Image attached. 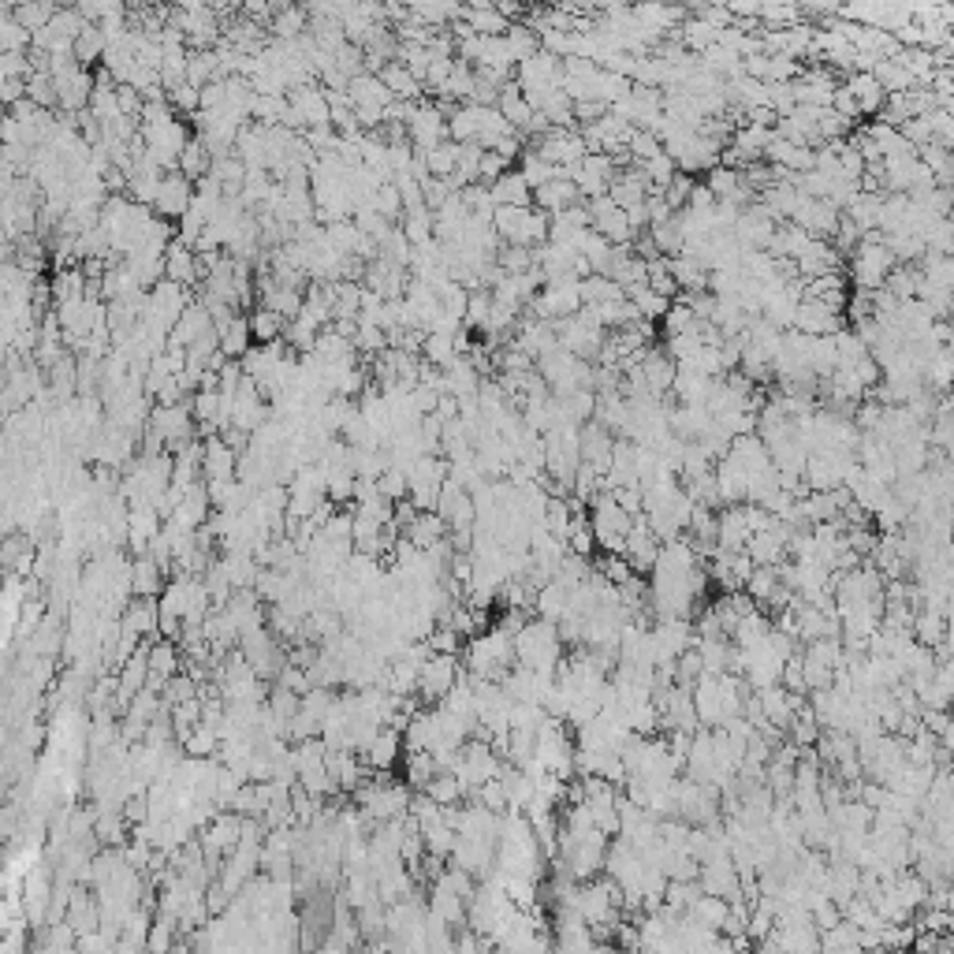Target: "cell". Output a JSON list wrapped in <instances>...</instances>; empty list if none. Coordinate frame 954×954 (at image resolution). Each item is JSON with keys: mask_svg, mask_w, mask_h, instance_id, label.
Wrapping results in <instances>:
<instances>
[{"mask_svg": "<svg viewBox=\"0 0 954 954\" xmlns=\"http://www.w3.org/2000/svg\"><path fill=\"white\" fill-rule=\"evenodd\" d=\"M515 656L522 668L537 671V675H556L563 664V638H559V623L552 619H530L526 627L515 634Z\"/></svg>", "mask_w": 954, "mask_h": 954, "instance_id": "obj_1", "label": "cell"}, {"mask_svg": "<svg viewBox=\"0 0 954 954\" xmlns=\"http://www.w3.org/2000/svg\"><path fill=\"white\" fill-rule=\"evenodd\" d=\"M518 664L515 656V634L504 627L496 630H481L474 641H470V649H466V671L474 675V679H504L507 671Z\"/></svg>", "mask_w": 954, "mask_h": 954, "instance_id": "obj_2", "label": "cell"}, {"mask_svg": "<svg viewBox=\"0 0 954 954\" xmlns=\"http://www.w3.org/2000/svg\"><path fill=\"white\" fill-rule=\"evenodd\" d=\"M410 783H388L384 772H373V779H366L355 791L362 813H369L373 820H396L403 813H410V798H414Z\"/></svg>", "mask_w": 954, "mask_h": 954, "instance_id": "obj_3", "label": "cell"}, {"mask_svg": "<svg viewBox=\"0 0 954 954\" xmlns=\"http://www.w3.org/2000/svg\"><path fill=\"white\" fill-rule=\"evenodd\" d=\"M459 675H463V668H459L455 653H433L425 660L422 675H418V697L429 705H440L451 694V686L459 682Z\"/></svg>", "mask_w": 954, "mask_h": 954, "instance_id": "obj_4", "label": "cell"}, {"mask_svg": "<svg viewBox=\"0 0 954 954\" xmlns=\"http://www.w3.org/2000/svg\"><path fill=\"white\" fill-rule=\"evenodd\" d=\"M150 429H153V433H157V437H161L172 451L183 448V444L191 440V429H194L191 410H187V407H176V403H164V407L153 410Z\"/></svg>", "mask_w": 954, "mask_h": 954, "instance_id": "obj_5", "label": "cell"}, {"mask_svg": "<svg viewBox=\"0 0 954 954\" xmlns=\"http://www.w3.org/2000/svg\"><path fill=\"white\" fill-rule=\"evenodd\" d=\"M123 630H131L138 638L157 641L161 638V600L157 597H135L127 600V608L120 615Z\"/></svg>", "mask_w": 954, "mask_h": 954, "instance_id": "obj_6", "label": "cell"}, {"mask_svg": "<svg viewBox=\"0 0 954 954\" xmlns=\"http://www.w3.org/2000/svg\"><path fill=\"white\" fill-rule=\"evenodd\" d=\"M235 474H239V451L228 440H205L202 481H235Z\"/></svg>", "mask_w": 954, "mask_h": 954, "instance_id": "obj_7", "label": "cell"}, {"mask_svg": "<svg viewBox=\"0 0 954 954\" xmlns=\"http://www.w3.org/2000/svg\"><path fill=\"white\" fill-rule=\"evenodd\" d=\"M399 750H403V731H396V727L384 723L381 731L373 735V742L362 750V761H366L373 772H392L399 761Z\"/></svg>", "mask_w": 954, "mask_h": 954, "instance_id": "obj_8", "label": "cell"}, {"mask_svg": "<svg viewBox=\"0 0 954 954\" xmlns=\"http://www.w3.org/2000/svg\"><path fill=\"white\" fill-rule=\"evenodd\" d=\"M64 921H68L79 936H90V932H101V899H97V891L90 895L86 891V884L75 887V895H71V906L68 914H64Z\"/></svg>", "mask_w": 954, "mask_h": 954, "instance_id": "obj_9", "label": "cell"}, {"mask_svg": "<svg viewBox=\"0 0 954 954\" xmlns=\"http://www.w3.org/2000/svg\"><path fill=\"white\" fill-rule=\"evenodd\" d=\"M164 563H157V559L146 552V556H138L135 563H131V593L135 597H161L164 586H168V578H164Z\"/></svg>", "mask_w": 954, "mask_h": 954, "instance_id": "obj_10", "label": "cell"}, {"mask_svg": "<svg viewBox=\"0 0 954 954\" xmlns=\"http://www.w3.org/2000/svg\"><path fill=\"white\" fill-rule=\"evenodd\" d=\"M750 522H746V507L742 504H727V511H720V548L727 552H742L750 545Z\"/></svg>", "mask_w": 954, "mask_h": 954, "instance_id": "obj_11", "label": "cell"}, {"mask_svg": "<svg viewBox=\"0 0 954 954\" xmlns=\"http://www.w3.org/2000/svg\"><path fill=\"white\" fill-rule=\"evenodd\" d=\"M448 533H451V526H448V518L440 515V511H418V515H414V522H410L407 530H403V537H410V541H414L418 548H433V545H440Z\"/></svg>", "mask_w": 954, "mask_h": 954, "instance_id": "obj_12", "label": "cell"}, {"mask_svg": "<svg viewBox=\"0 0 954 954\" xmlns=\"http://www.w3.org/2000/svg\"><path fill=\"white\" fill-rule=\"evenodd\" d=\"M49 906H53V880L45 873H34L27 880V899H23V910H27L30 925L49 921Z\"/></svg>", "mask_w": 954, "mask_h": 954, "instance_id": "obj_13", "label": "cell"}, {"mask_svg": "<svg viewBox=\"0 0 954 954\" xmlns=\"http://www.w3.org/2000/svg\"><path fill=\"white\" fill-rule=\"evenodd\" d=\"M422 835H425V850L437 854V858H451V850L459 843V832H455V824H448L444 813H440L437 820H425Z\"/></svg>", "mask_w": 954, "mask_h": 954, "instance_id": "obj_14", "label": "cell"}, {"mask_svg": "<svg viewBox=\"0 0 954 954\" xmlns=\"http://www.w3.org/2000/svg\"><path fill=\"white\" fill-rule=\"evenodd\" d=\"M187 205H191L187 179H183V176H168V179H164L161 194H157V209H161V213H168V217H176V213H187Z\"/></svg>", "mask_w": 954, "mask_h": 954, "instance_id": "obj_15", "label": "cell"}, {"mask_svg": "<svg viewBox=\"0 0 954 954\" xmlns=\"http://www.w3.org/2000/svg\"><path fill=\"white\" fill-rule=\"evenodd\" d=\"M437 772H440V764H437V753L433 750H414L407 757V783L414 787V791H425L429 779L437 776Z\"/></svg>", "mask_w": 954, "mask_h": 954, "instance_id": "obj_16", "label": "cell"}, {"mask_svg": "<svg viewBox=\"0 0 954 954\" xmlns=\"http://www.w3.org/2000/svg\"><path fill=\"white\" fill-rule=\"evenodd\" d=\"M425 794H429V798H437L440 805H463L466 802V787L459 783V776H455V772H437V776L429 779Z\"/></svg>", "mask_w": 954, "mask_h": 954, "instance_id": "obj_17", "label": "cell"}, {"mask_svg": "<svg viewBox=\"0 0 954 954\" xmlns=\"http://www.w3.org/2000/svg\"><path fill=\"white\" fill-rule=\"evenodd\" d=\"M377 485H381V492L396 504V500H403V496H410V474L403 470V466H388L381 477H377Z\"/></svg>", "mask_w": 954, "mask_h": 954, "instance_id": "obj_18", "label": "cell"}, {"mask_svg": "<svg viewBox=\"0 0 954 954\" xmlns=\"http://www.w3.org/2000/svg\"><path fill=\"white\" fill-rule=\"evenodd\" d=\"M429 645H433V653H455L459 656V649H463V634L451 627V623H437L433 627V634H429Z\"/></svg>", "mask_w": 954, "mask_h": 954, "instance_id": "obj_19", "label": "cell"}, {"mask_svg": "<svg viewBox=\"0 0 954 954\" xmlns=\"http://www.w3.org/2000/svg\"><path fill=\"white\" fill-rule=\"evenodd\" d=\"M246 332H250V325L246 321H228V325L220 328V336H224V355H243L246 351Z\"/></svg>", "mask_w": 954, "mask_h": 954, "instance_id": "obj_20", "label": "cell"}, {"mask_svg": "<svg viewBox=\"0 0 954 954\" xmlns=\"http://www.w3.org/2000/svg\"><path fill=\"white\" fill-rule=\"evenodd\" d=\"M250 328H254V336H261V340H273L276 332H280V314H276V310H261V314H254Z\"/></svg>", "mask_w": 954, "mask_h": 954, "instance_id": "obj_21", "label": "cell"}, {"mask_svg": "<svg viewBox=\"0 0 954 954\" xmlns=\"http://www.w3.org/2000/svg\"><path fill=\"white\" fill-rule=\"evenodd\" d=\"M168 276H172V280H191L194 276V261L187 250H172V254H168Z\"/></svg>", "mask_w": 954, "mask_h": 954, "instance_id": "obj_22", "label": "cell"}]
</instances>
